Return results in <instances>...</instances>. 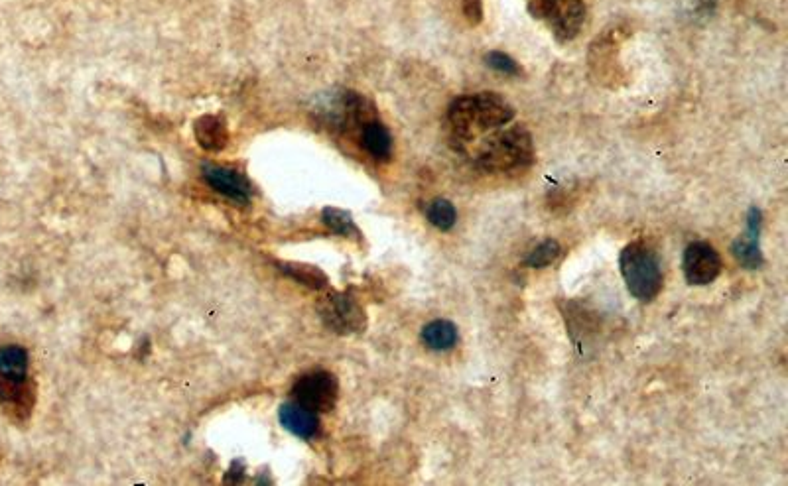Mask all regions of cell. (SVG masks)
Masks as SVG:
<instances>
[{"instance_id": "cell-15", "label": "cell", "mask_w": 788, "mask_h": 486, "mask_svg": "<svg viewBox=\"0 0 788 486\" xmlns=\"http://www.w3.org/2000/svg\"><path fill=\"white\" fill-rule=\"evenodd\" d=\"M0 374L4 376H26L28 374V353L18 345H8L0 349Z\"/></svg>"}, {"instance_id": "cell-12", "label": "cell", "mask_w": 788, "mask_h": 486, "mask_svg": "<svg viewBox=\"0 0 788 486\" xmlns=\"http://www.w3.org/2000/svg\"><path fill=\"white\" fill-rule=\"evenodd\" d=\"M361 144L375 160H389L393 154V136L379 121H369L361 128Z\"/></svg>"}, {"instance_id": "cell-2", "label": "cell", "mask_w": 788, "mask_h": 486, "mask_svg": "<svg viewBox=\"0 0 788 486\" xmlns=\"http://www.w3.org/2000/svg\"><path fill=\"white\" fill-rule=\"evenodd\" d=\"M534 160V144L530 132L523 126H511L485 138L477 152L475 162L487 174H509L523 170Z\"/></svg>"}, {"instance_id": "cell-14", "label": "cell", "mask_w": 788, "mask_h": 486, "mask_svg": "<svg viewBox=\"0 0 788 486\" xmlns=\"http://www.w3.org/2000/svg\"><path fill=\"white\" fill-rule=\"evenodd\" d=\"M196 138L197 142L209 150V152H217L227 144V130L223 126V122L215 117H201L196 122Z\"/></svg>"}, {"instance_id": "cell-18", "label": "cell", "mask_w": 788, "mask_h": 486, "mask_svg": "<svg viewBox=\"0 0 788 486\" xmlns=\"http://www.w3.org/2000/svg\"><path fill=\"white\" fill-rule=\"evenodd\" d=\"M322 219H324V223L328 225L335 235H341V237H355V235H359L351 215L341 211V209H333V207L324 209Z\"/></svg>"}, {"instance_id": "cell-21", "label": "cell", "mask_w": 788, "mask_h": 486, "mask_svg": "<svg viewBox=\"0 0 788 486\" xmlns=\"http://www.w3.org/2000/svg\"><path fill=\"white\" fill-rule=\"evenodd\" d=\"M463 12L467 16V20L471 24H477L483 16V8H481V0H465L463 2Z\"/></svg>"}, {"instance_id": "cell-19", "label": "cell", "mask_w": 788, "mask_h": 486, "mask_svg": "<svg viewBox=\"0 0 788 486\" xmlns=\"http://www.w3.org/2000/svg\"><path fill=\"white\" fill-rule=\"evenodd\" d=\"M560 252H562L560 243L554 241V239H548V241L538 244V246L528 254L526 264H528L530 268H544V266H550V264L560 256Z\"/></svg>"}, {"instance_id": "cell-9", "label": "cell", "mask_w": 788, "mask_h": 486, "mask_svg": "<svg viewBox=\"0 0 788 486\" xmlns=\"http://www.w3.org/2000/svg\"><path fill=\"white\" fill-rule=\"evenodd\" d=\"M203 180L207 182L211 189H215L217 193L225 195L227 199H233L237 203H249L251 201L253 187H251L249 180L243 174H239L237 170L205 164L203 166Z\"/></svg>"}, {"instance_id": "cell-11", "label": "cell", "mask_w": 788, "mask_h": 486, "mask_svg": "<svg viewBox=\"0 0 788 486\" xmlns=\"http://www.w3.org/2000/svg\"><path fill=\"white\" fill-rule=\"evenodd\" d=\"M280 424L302 439H314L320 431V418L316 412L300 406L298 402L282 404L278 410Z\"/></svg>"}, {"instance_id": "cell-4", "label": "cell", "mask_w": 788, "mask_h": 486, "mask_svg": "<svg viewBox=\"0 0 788 486\" xmlns=\"http://www.w3.org/2000/svg\"><path fill=\"white\" fill-rule=\"evenodd\" d=\"M528 10L544 20L560 42L574 40L586 22L584 0H528Z\"/></svg>"}, {"instance_id": "cell-3", "label": "cell", "mask_w": 788, "mask_h": 486, "mask_svg": "<svg viewBox=\"0 0 788 486\" xmlns=\"http://www.w3.org/2000/svg\"><path fill=\"white\" fill-rule=\"evenodd\" d=\"M619 268L627 290L641 302L655 300L662 290V268L658 256L643 243H633L623 248Z\"/></svg>"}, {"instance_id": "cell-17", "label": "cell", "mask_w": 788, "mask_h": 486, "mask_svg": "<svg viewBox=\"0 0 788 486\" xmlns=\"http://www.w3.org/2000/svg\"><path fill=\"white\" fill-rule=\"evenodd\" d=\"M280 270H282L284 274H288L290 278H294L296 282H300V284H304V286H308V288H314V290H322V288H326V284H328V276H326L322 270L314 268V266L280 264Z\"/></svg>"}, {"instance_id": "cell-20", "label": "cell", "mask_w": 788, "mask_h": 486, "mask_svg": "<svg viewBox=\"0 0 788 486\" xmlns=\"http://www.w3.org/2000/svg\"><path fill=\"white\" fill-rule=\"evenodd\" d=\"M485 61H487L489 67H493L495 71H501V73H505V75L517 77V75L523 73L521 65L513 60L511 56L503 54V52H489V54L485 56Z\"/></svg>"}, {"instance_id": "cell-6", "label": "cell", "mask_w": 788, "mask_h": 486, "mask_svg": "<svg viewBox=\"0 0 788 486\" xmlns=\"http://www.w3.org/2000/svg\"><path fill=\"white\" fill-rule=\"evenodd\" d=\"M36 402V388L30 376H4L0 374V408L2 412L22 424L30 418Z\"/></svg>"}, {"instance_id": "cell-8", "label": "cell", "mask_w": 788, "mask_h": 486, "mask_svg": "<svg viewBox=\"0 0 788 486\" xmlns=\"http://www.w3.org/2000/svg\"><path fill=\"white\" fill-rule=\"evenodd\" d=\"M322 319L335 333H359L365 329V311L349 294H333L320 307Z\"/></svg>"}, {"instance_id": "cell-1", "label": "cell", "mask_w": 788, "mask_h": 486, "mask_svg": "<svg viewBox=\"0 0 788 486\" xmlns=\"http://www.w3.org/2000/svg\"><path fill=\"white\" fill-rule=\"evenodd\" d=\"M448 119L456 136L471 142L487 130L507 126L515 119V107L505 97L485 91L458 97L448 109Z\"/></svg>"}, {"instance_id": "cell-13", "label": "cell", "mask_w": 788, "mask_h": 486, "mask_svg": "<svg viewBox=\"0 0 788 486\" xmlns=\"http://www.w3.org/2000/svg\"><path fill=\"white\" fill-rule=\"evenodd\" d=\"M422 341L432 351H448L458 343V327L452 321L436 319L422 329Z\"/></svg>"}, {"instance_id": "cell-16", "label": "cell", "mask_w": 788, "mask_h": 486, "mask_svg": "<svg viewBox=\"0 0 788 486\" xmlns=\"http://www.w3.org/2000/svg\"><path fill=\"white\" fill-rule=\"evenodd\" d=\"M426 215H428V221L440 231H450L458 221L456 207L452 205V201L442 199V197L430 201V205L426 207Z\"/></svg>"}, {"instance_id": "cell-5", "label": "cell", "mask_w": 788, "mask_h": 486, "mask_svg": "<svg viewBox=\"0 0 788 486\" xmlns=\"http://www.w3.org/2000/svg\"><path fill=\"white\" fill-rule=\"evenodd\" d=\"M339 396L337 378L328 370H312L300 376L292 388V398L312 412H331Z\"/></svg>"}, {"instance_id": "cell-7", "label": "cell", "mask_w": 788, "mask_h": 486, "mask_svg": "<svg viewBox=\"0 0 788 486\" xmlns=\"http://www.w3.org/2000/svg\"><path fill=\"white\" fill-rule=\"evenodd\" d=\"M682 268L692 286H708L722 274V256L712 244L692 243L684 252Z\"/></svg>"}, {"instance_id": "cell-10", "label": "cell", "mask_w": 788, "mask_h": 486, "mask_svg": "<svg viewBox=\"0 0 788 486\" xmlns=\"http://www.w3.org/2000/svg\"><path fill=\"white\" fill-rule=\"evenodd\" d=\"M747 225H749L747 235L741 237V239H737V241L733 243V248H731V250H733V256H735L745 268L757 270V268L763 266V254H761V248H759L761 211H759L757 207H753V209L749 211Z\"/></svg>"}]
</instances>
